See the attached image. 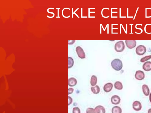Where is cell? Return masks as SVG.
I'll return each instance as SVG.
<instances>
[{"label": "cell", "mask_w": 151, "mask_h": 113, "mask_svg": "<svg viewBox=\"0 0 151 113\" xmlns=\"http://www.w3.org/2000/svg\"><path fill=\"white\" fill-rule=\"evenodd\" d=\"M111 66L112 68L116 71L121 70L123 67V64L121 60L119 59H115L112 61Z\"/></svg>", "instance_id": "6da1fadb"}, {"label": "cell", "mask_w": 151, "mask_h": 113, "mask_svg": "<svg viewBox=\"0 0 151 113\" xmlns=\"http://www.w3.org/2000/svg\"><path fill=\"white\" fill-rule=\"evenodd\" d=\"M125 48L124 43L123 41H118L115 44V49L117 52H121L123 51L124 50Z\"/></svg>", "instance_id": "7a4b0ae2"}, {"label": "cell", "mask_w": 151, "mask_h": 113, "mask_svg": "<svg viewBox=\"0 0 151 113\" xmlns=\"http://www.w3.org/2000/svg\"><path fill=\"white\" fill-rule=\"evenodd\" d=\"M146 47L144 45H139L136 48V52L137 55L142 56L146 53Z\"/></svg>", "instance_id": "3957f363"}, {"label": "cell", "mask_w": 151, "mask_h": 113, "mask_svg": "<svg viewBox=\"0 0 151 113\" xmlns=\"http://www.w3.org/2000/svg\"><path fill=\"white\" fill-rule=\"evenodd\" d=\"M76 51L77 55L79 57L82 59L85 58L86 55L83 49L80 46L77 47L76 48Z\"/></svg>", "instance_id": "277c9868"}, {"label": "cell", "mask_w": 151, "mask_h": 113, "mask_svg": "<svg viewBox=\"0 0 151 113\" xmlns=\"http://www.w3.org/2000/svg\"><path fill=\"white\" fill-rule=\"evenodd\" d=\"M126 45L127 47L130 49H132L136 47L137 42L136 40H126L125 41Z\"/></svg>", "instance_id": "5b68a950"}, {"label": "cell", "mask_w": 151, "mask_h": 113, "mask_svg": "<svg viewBox=\"0 0 151 113\" xmlns=\"http://www.w3.org/2000/svg\"><path fill=\"white\" fill-rule=\"evenodd\" d=\"M135 77L136 79L139 80H141L144 78L145 74L143 71H136Z\"/></svg>", "instance_id": "8992f818"}, {"label": "cell", "mask_w": 151, "mask_h": 113, "mask_svg": "<svg viewBox=\"0 0 151 113\" xmlns=\"http://www.w3.org/2000/svg\"><path fill=\"white\" fill-rule=\"evenodd\" d=\"M132 107L134 110L136 111H139L142 108V105L141 103L137 101H135L132 104Z\"/></svg>", "instance_id": "52a82bcc"}, {"label": "cell", "mask_w": 151, "mask_h": 113, "mask_svg": "<svg viewBox=\"0 0 151 113\" xmlns=\"http://www.w3.org/2000/svg\"><path fill=\"white\" fill-rule=\"evenodd\" d=\"M112 103L114 105H117L121 102V98L118 96L115 95L112 97L111 99Z\"/></svg>", "instance_id": "ba28073f"}, {"label": "cell", "mask_w": 151, "mask_h": 113, "mask_svg": "<svg viewBox=\"0 0 151 113\" xmlns=\"http://www.w3.org/2000/svg\"><path fill=\"white\" fill-rule=\"evenodd\" d=\"M113 87V85L111 83H108L105 85L104 87V91L109 93L111 91Z\"/></svg>", "instance_id": "9c48e42d"}, {"label": "cell", "mask_w": 151, "mask_h": 113, "mask_svg": "<svg viewBox=\"0 0 151 113\" xmlns=\"http://www.w3.org/2000/svg\"><path fill=\"white\" fill-rule=\"evenodd\" d=\"M95 113H105V108L101 105L97 106L94 109Z\"/></svg>", "instance_id": "30bf717a"}, {"label": "cell", "mask_w": 151, "mask_h": 113, "mask_svg": "<svg viewBox=\"0 0 151 113\" xmlns=\"http://www.w3.org/2000/svg\"><path fill=\"white\" fill-rule=\"evenodd\" d=\"M143 69L145 71H149L151 70V62L150 61L145 62L143 66Z\"/></svg>", "instance_id": "8fae6325"}, {"label": "cell", "mask_w": 151, "mask_h": 113, "mask_svg": "<svg viewBox=\"0 0 151 113\" xmlns=\"http://www.w3.org/2000/svg\"><path fill=\"white\" fill-rule=\"evenodd\" d=\"M77 80L74 78H71L68 79V84L70 87H73L77 85Z\"/></svg>", "instance_id": "7c38bea8"}, {"label": "cell", "mask_w": 151, "mask_h": 113, "mask_svg": "<svg viewBox=\"0 0 151 113\" xmlns=\"http://www.w3.org/2000/svg\"><path fill=\"white\" fill-rule=\"evenodd\" d=\"M142 89L143 94L146 96L149 95L150 93V90L149 88L146 85H143L142 86Z\"/></svg>", "instance_id": "4fadbf2b"}, {"label": "cell", "mask_w": 151, "mask_h": 113, "mask_svg": "<svg viewBox=\"0 0 151 113\" xmlns=\"http://www.w3.org/2000/svg\"><path fill=\"white\" fill-rule=\"evenodd\" d=\"M97 82V78L96 76L93 75L91 79L90 84L92 86H94L96 85Z\"/></svg>", "instance_id": "5bb4252c"}, {"label": "cell", "mask_w": 151, "mask_h": 113, "mask_svg": "<svg viewBox=\"0 0 151 113\" xmlns=\"http://www.w3.org/2000/svg\"><path fill=\"white\" fill-rule=\"evenodd\" d=\"M91 89L92 93L95 94H98L100 91V88L98 85H96L94 87H92Z\"/></svg>", "instance_id": "9a60e30c"}, {"label": "cell", "mask_w": 151, "mask_h": 113, "mask_svg": "<svg viewBox=\"0 0 151 113\" xmlns=\"http://www.w3.org/2000/svg\"><path fill=\"white\" fill-rule=\"evenodd\" d=\"M114 87L115 88L119 90H121L123 88L122 83L119 81H117L115 82L114 84Z\"/></svg>", "instance_id": "2e32d148"}, {"label": "cell", "mask_w": 151, "mask_h": 113, "mask_svg": "<svg viewBox=\"0 0 151 113\" xmlns=\"http://www.w3.org/2000/svg\"><path fill=\"white\" fill-rule=\"evenodd\" d=\"M122 112L121 108L117 106L113 107L112 110V113H121Z\"/></svg>", "instance_id": "e0dca14e"}, {"label": "cell", "mask_w": 151, "mask_h": 113, "mask_svg": "<svg viewBox=\"0 0 151 113\" xmlns=\"http://www.w3.org/2000/svg\"><path fill=\"white\" fill-rule=\"evenodd\" d=\"M68 69L70 68L73 67V65H74V61L72 57L68 56Z\"/></svg>", "instance_id": "ac0fdd59"}, {"label": "cell", "mask_w": 151, "mask_h": 113, "mask_svg": "<svg viewBox=\"0 0 151 113\" xmlns=\"http://www.w3.org/2000/svg\"><path fill=\"white\" fill-rule=\"evenodd\" d=\"M151 58V55L145 56L143 58L141 59L140 62L142 63L146 62V61H148Z\"/></svg>", "instance_id": "d6986e66"}, {"label": "cell", "mask_w": 151, "mask_h": 113, "mask_svg": "<svg viewBox=\"0 0 151 113\" xmlns=\"http://www.w3.org/2000/svg\"><path fill=\"white\" fill-rule=\"evenodd\" d=\"M72 113H81L80 109L78 107L73 108Z\"/></svg>", "instance_id": "ffe728a7"}, {"label": "cell", "mask_w": 151, "mask_h": 113, "mask_svg": "<svg viewBox=\"0 0 151 113\" xmlns=\"http://www.w3.org/2000/svg\"><path fill=\"white\" fill-rule=\"evenodd\" d=\"M87 113H95L94 109L92 108H88L86 110Z\"/></svg>", "instance_id": "44dd1931"}, {"label": "cell", "mask_w": 151, "mask_h": 113, "mask_svg": "<svg viewBox=\"0 0 151 113\" xmlns=\"http://www.w3.org/2000/svg\"><path fill=\"white\" fill-rule=\"evenodd\" d=\"M73 91H74V89L72 88H69L68 89V95L72 94L73 93Z\"/></svg>", "instance_id": "7402d4cb"}, {"label": "cell", "mask_w": 151, "mask_h": 113, "mask_svg": "<svg viewBox=\"0 0 151 113\" xmlns=\"http://www.w3.org/2000/svg\"><path fill=\"white\" fill-rule=\"evenodd\" d=\"M68 105H71L72 102V99L70 97L68 96Z\"/></svg>", "instance_id": "603a6c76"}, {"label": "cell", "mask_w": 151, "mask_h": 113, "mask_svg": "<svg viewBox=\"0 0 151 113\" xmlns=\"http://www.w3.org/2000/svg\"><path fill=\"white\" fill-rule=\"evenodd\" d=\"M149 100L150 101L151 103V93L150 94Z\"/></svg>", "instance_id": "cb8c5ba5"}, {"label": "cell", "mask_w": 151, "mask_h": 113, "mask_svg": "<svg viewBox=\"0 0 151 113\" xmlns=\"http://www.w3.org/2000/svg\"><path fill=\"white\" fill-rule=\"evenodd\" d=\"M148 113H151V108L149 109V110H148Z\"/></svg>", "instance_id": "d4e9b609"}]
</instances>
